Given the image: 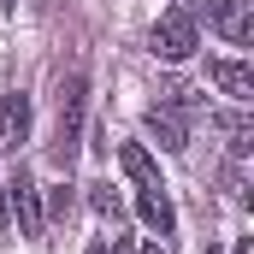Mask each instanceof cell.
I'll use <instances>...</instances> for the list:
<instances>
[{
    "label": "cell",
    "instance_id": "4",
    "mask_svg": "<svg viewBox=\"0 0 254 254\" xmlns=\"http://www.w3.org/2000/svg\"><path fill=\"white\" fill-rule=\"evenodd\" d=\"M6 190H12V207H18V225H24V237H36V243H42V231H48V207H42V190H36V178L18 166Z\"/></svg>",
    "mask_w": 254,
    "mask_h": 254
},
{
    "label": "cell",
    "instance_id": "13",
    "mask_svg": "<svg viewBox=\"0 0 254 254\" xmlns=\"http://www.w3.org/2000/svg\"><path fill=\"white\" fill-rule=\"evenodd\" d=\"M237 254H254V243H249V237H243V243H237Z\"/></svg>",
    "mask_w": 254,
    "mask_h": 254
},
{
    "label": "cell",
    "instance_id": "8",
    "mask_svg": "<svg viewBox=\"0 0 254 254\" xmlns=\"http://www.w3.org/2000/svg\"><path fill=\"white\" fill-rule=\"evenodd\" d=\"M136 213H142V225H148V231H160V237H172V231H178V213H172L166 190H136Z\"/></svg>",
    "mask_w": 254,
    "mask_h": 254
},
{
    "label": "cell",
    "instance_id": "15",
    "mask_svg": "<svg viewBox=\"0 0 254 254\" xmlns=\"http://www.w3.org/2000/svg\"><path fill=\"white\" fill-rule=\"evenodd\" d=\"M0 12H12V0H0Z\"/></svg>",
    "mask_w": 254,
    "mask_h": 254
},
{
    "label": "cell",
    "instance_id": "5",
    "mask_svg": "<svg viewBox=\"0 0 254 254\" xmlns=\"http://www.w3.org/2000/svg\"><path fill=\"white\" fill-rule=\"evenodd\" d=\"M30 136V95H0V154H18Z\"/></svg>",
    "mask_w": 254,
    "mask_h": 254
},
{
    "label": "cell",
    "instance_id": "6",
    "mask_svg": "<svg viewBox=\"0 0 254 254\" xmlns=\"http://www.w3.org/2000/svg\"><path fill=\"white\" fill-rule=\"evenodd\" d=\"M207 77L219 83V95H231L237 107H249L254 101V71L243 60H207Z\"/></svg>",
    "mask_w": 254,
    "mask_h": 254
},
{
    "label": "cell",
    "instance_id": "9",
    "mask_svg": "<svg viewBox=\"0 0 254 254\" xmlns=\"http://www.w3.org/2000/svg\"><path fill=\"white\" fill-rule=\"evenodd\" d=\"M119 166H125V172H130V184H136V190H166V184H160V172H154V160H148V148H142V142H125V148H119Z\"/></svg>",
    "mask_w": 254,
    "mask_h": 254
},
{
    "label": "cell",
    "instance_id": "12",
    "mask_svg": "<svg viewBox=\"0 0 254 254\" xmlns=\"http://www.w3.org/2000/svg\"><path fill=\"white\" fill-rule=\"evenodd\" d=\"M0 225H6V184H0Z\"/></svg>",
    "mask_w": 254,
    "mask_h": 254
},
{
    "label": "cell",
    "instance_id": "2",
    "mask_svg": "<svg viewBox=\"0 0 254 254\" xmlns=\"http://www.w3.org/2000/svg\"><path fill=\"white\" fill-rule=\"evenodd\" d=\"M148 48H154V60H190L195 48H201V30H195L190 12H166L160 24H154V36H148Z\"/></svg>",
    "mask_w": 254,
    "mask_h": 254
},
{
    "label": "cell",
    "instance_id": "16",
    "mask_svg": "<svg viewBox=\"0 0 254 254\" xmlns=\"http://www.w3.org/2000/svg\"><path fill=\"white\" fill-rule=\"evenodd\" d=\"M142 254H160V249H142Z\"/></svg>",
    "mask_w": 254,
    "mask_h": 254
},
{
    "label": "cell",
    "instance_id": "11",
    "mask_svg": "<svg viewBox=\"0 0 254 254\" xmlns=\"http://www.w3.org/2000/svg\"><path fill=\"white\" fill-rule=\"evenodd\" d=\"M48 207H54V219H65V213H71V190H65V184H60V190H54V201H48Z\"/></svg>",
    "mask_w": 254,
    "mask_h": 254
},
{
    "label": "cell",
    "instance_id": "3",
    "mask_svg": "<svg viewBox=\"0 0 254 254\" xmlns=\"http://www.w3.org/2000/svg\"><path fill=\"white\" fill-rule=\"evenodd\" d=\"M184 12H190V18H207L225 42H249V36H254V18H249L243 0H190Z\"/></svg>",
    "mask_w": 254,
    "mask_h": 254
},
{
    "label": "cell",
    "instance_id": "14",
    "mask_svg": "<svg viewBox=\"0 0 254 254\" xmlns=\"http://www.w3.org/2000/svg\"><path fill=\"white\" fill-rule=\"evenodd\" d=\"M83 254H107V243H95V249H83Z\"/></svg>",
    "mask_w": 254,
    "mask_h": 254
},
{
    "label": "cell",
    "instance_id": "10",
    "mask_svg": "<svg viewBox=\"0 0 254 254\" xmlns=\"http://www.w3.org/2000/svg\"><path fill=\"white\" fill-rule=\"evenodd\" d=\"M89 201H95V213H101V219H107L113 231L125 225V201H119V195L107 190V184H89Z\"/></svg>",
    "mask_w": 254,
    "mask_h": 254
},
{
    "label": "cell",
    "instance_id": "1",
    "mask_svg": "<svg viewBox=\"0 0 254 254\" xmlns=\"http://www.w3.org/2000/svg\"><path fill=\"white\" fill-rule=\"evenodd\" d=\"M83 107H89V77L83 71H71L60 83V125H54V166L71 172V160H77V142H83Z\"/></svg>",
    "mask_w": 254,
    "mask_h": 254
},
{
    "label": "cell",
    "instance_id": "7",
    "mask_svg": "<svg viewBox=\"0 0 254 254\" xmlns=\"http://www.w3.org/2000/svg\"><path fill=\"white\" fill-rule=\"evenodd\" d=\"M142 125H148V136H154L166 154H184V148H190V125H184V113H172V107H148Z\"/></svg>",
    "mask_w": 254,
    "mask_h": 254
}]
</instances>
